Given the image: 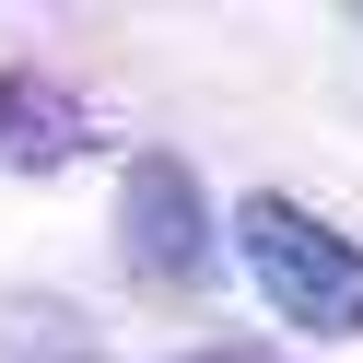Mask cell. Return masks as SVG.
Listing matches in <instances>:
<instances>
[{
    "label": "cell",
    "instance_id": "cell-1",
    "mask_svg": "<svg viewBox=\"0 0 363 363\" xmlns=\"http://www.w3.org/2000/svg\"><path fill=\"white\" fill-rule=\"evenodd\" d=\"M235 258H246V281L269 293L281 328L363 340V246L340 235V223H316L305 199H281V188L235 199Z\"/></svg>",
    "mask_w": 363,
    "mask_h": 363
},
{
    "label": "cell",
    "instance_id": "cell-2",
    "mask_svg": "<svg viewBox=\"0 0 363 363\" xmlns=\"http://www.w3.org/2000/svg\"><path fill=\"white\" fill-rule=\"evenodd\" d=\"M211 199H199V176L176 164V152H141L129 164V188H118V246H129V269L141 281H164V293H188V281H211Z\"/></svg>",
    "mask_w": 363,
    "mask_h": 363
},
{
    "label": "cell",
    "instance_id": "cell-3",
    "mask_svg": "<svg viewBox=\"0 0 363 363\" xmlns=\"http://www.w3.org/2000/svg\"><path fill=\"white\" fill-rule=\"evenodd\" d=\"M71 152H82V94L35 82V71H0V164L35 176V164H71Z\"/></svg>",
    "mask_w": 363,
    "mask_h": 363
},
{
    "label": "cell",
    "instance_id": "cell-4",
    "mask_svg": "<svg viewBox=\"0 0 363 363\" xmlns=\"http://www.w3.org/2000/svg\"><path fill=\"white\" fill-rule=\"evenodd\" d=\"M0 363H106V340L71 305H12L0 316Z\"/></svg>",
    "mask_w": 363,
    "mask_h": 363
},
{
    "label": "cell",
    "instance_id": "cell-5",
    "mask_svg": "<svg viewBox=\"0 0 363 363\" xmlns=\"http://www.w3.org/2000/svg\"><path fill=\"white\" fill-rule=\"evenodd\" d=\"M176 363H281V352H246V340H235V352H176Z\"/></svg>",
    "mask_w": 363,
    "mask_h": 363
}]
</instances>
